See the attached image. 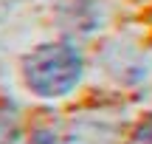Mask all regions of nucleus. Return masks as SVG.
I'll return each mask as SVG.
<instances>
[{"mask_svg": "<svg viewBox=\"0 0 152 144\" xmlns=\"http://www.w3.org/2000/svg\"><path fill=\"white\" fill-rule=\"evenodd\" d=\"M118 136V127H110L107 122L79 119L71 122V130L62 133V144H113Z\"/></svg>", "mask_w": 152, "mask_h": 144, "instance_id": "nucleus-3", "label": "nucleus"}, {"mask_svg": "<svg viewBox=\"0 0 152 144\" xmlns=\"http://www.w3.org/2000/svg\"><path fill=\"white\" fill-rule=\"evenodd\" d=\"M23 85L39 99H62L79 88L85 57L73 43H42L20 60Z\"/></svg>", "mask_w": 152, "mask_h": 144, "instance_id": "nucleus-1", "label": "nucleus"}, {"mask_svg": "<svg viewBox=\"0 0 152 144\" xmlns=\"http://www.w3.org/2000/svg\"><path fill=\"white\" fill-rule=\"evenodd\" d=\"M23 144H62V133H56L54 127H39V130H34Z\"/></svg>", "mask_w": 152, "mask_h": 144, "instance_id": "nucleus-5", "label": "nucleus"}, {"mask_svg": "<svg viewBox=\"0 0 152 144\" xmlns=\"http://www.w3.org/2000/svg\"><path fill=\"white\" fill-rule=\"evenodd\" d=\"M132 141L135 144H152V113H147V116L138 122L135 133H132Z\"/></svg>", "mask_w": 152, "mask_h": 144, "instance_id": "nucleus-6", "label": "nucleus"}, {"mask_svg": "<svg viewBox=\"0 0 152 144\" xmlns=\"http://www.w3.org/2000/svg\"><path fill=\"white\" fill-rule=\"evenodd\" d=\"M99 62H102L104 73L113 76L115 82L121 85H138L149 76V62L147 54L138 48L135 43H127V40H110L107 45L99 54Z\"/></svg>", "mask_w": 152, "mask_h": 144, "instance_id": "nucleus-2", "label": "nucleus"}, {"mask_svg": "<svg viewBox=\"0 0 152 144\" xmlns=\"http://www.w3.org/2000/svg\"><path fill=\"white\" fill-rule=\"evenodd\" d=\"M20 141V107L14 99L0 96V144Z\"/></svg>", "mask_w": 152, "mask_h": 144, "instance_id": "nucleus-4", "label": "nucleus"}]
</instances>
